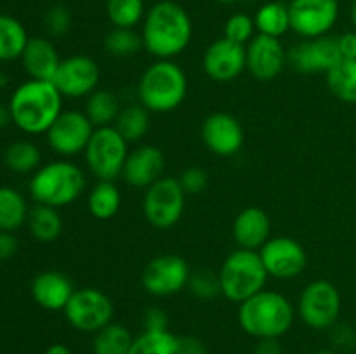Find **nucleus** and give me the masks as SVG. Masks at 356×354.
<instances>
[{"label":"nucleus","instance_id":"43","mask_svg":"<svg viewBox=\"0 0 356 354\" xmlns=\"http://www.w3.org/2000/svg\"><path fill=\"white\" fill-rule=\"evenodd\" d=\"M176 354H209L207 346L198 337L183 335L177 337Z\"/></svg>","mask_w":356,"mask_h":354},{"label":"nucleus","instance_id":"35","mask_svg":"<svg viewBox=\"0 0 356 354\" xmlns=\"http://www.w3.org/2000/svg\"><path fill=\"white\" fill-rule=\"evenodd\" d=\"M177 337L169 330L149 332L143 330L138 337H134L129 354H176Z\"/></svg>","mask_w":356,"mask_h":354},{"label":"nucleus","instance_id":"12","mask_svg":"<svg viewBox=\"0 0 356 354\" xmlns=\"http://www.w3.org/2000/svg\"><path fill=\"white\" fill-rule=\"evenodd\" d=\"M96 127L83 111L68 110L56 118L45 137L49 148L59 156H75L86 151Z\"/></svg>","mask_w":356,"mask_h":354},{"label":"nucleus","instance_id":"19","mask_svg":"<svg viewBox=\"0 0 356 354\" xmlns=\"http://www.w3.org/2000/svg\"><path fill=\"white\" fill-rule=\"evenodd\" d=\"M204 69L209 78L219 83L233 82L247 69L245 45L235 44L228 38H218L212 42L204 54Z\"/></svg>","mask_w":356,"mask_h":354},{"label":"nucleus","instance_id":"46","mask_svg":"<svg viewBox=\"0 0 356 354\" xmlns=\"http://www.w3.org/2000/svg\"><path fill=\"white\" fill-rule=\"evenodd\" d=\"M254 354H284V349L278 339H259Z\"/></svg>","mask_w":356,"mask_h":354},{"label":"nucleus","instance_id":"48","mask_svg":"<svg viewBox=\"0 0 356 354\" xmlns=\"http://www.w3.org/2000/svg\"><path fill=\"white\" fill-rule=\"evenodd\" d=\"M45 354H72V349L65 344H52V346L47 347Z\"/></svg>","mask_w":356,"mask_h":354},{"label":"nucleus","instance_id":"29","mask_svg":"<svg viewBox=\"0 0 356 354\" xmlns=\"http://www.w3.org/2000/svg\"><path fill=\"white\" fill-rule=\"evenodd\" d=\"M113 127L127 142H138L148 134L152 127V117L141 103L127 104L120 110Z\"/></svg>","mask_w":356,"mask_h":354},{"label":"nucleus","instance_id":"5","mask_svg":"<svg viewBox=\"0 0 356 354\" xmlns=\"http://www.w3.org/2000/svg\"><path fill=\"white\" fill-rule=\"evenodd\" d=\"M28 189L35 203L61 208L79 200L86 189V174L76 163L54 160L35 170Z\"/></svg>","mask_w":356,"mask_h":354},{"label":"nucleus","instance_id":"2","mask_svg":"<svg viewBox=\"0 0 356 354\" xmlns=\"http://www.w3.org/2000/svg\"><path fill=\"white\" fill-rule=\"evenodd\" d=\"M13 124L30 135L45 134L63 113V96L49 80H26L9 99Z\"/></svg>","mask_w":356,"mask_h":354},{"label":"nucleus","instance_id":"10","mask_svg":"<svg viewBox=\"0 0 356 354\" xmlns=\"http://www.w3.org/2000/svg\"><path fill=\"white\" fill-rule=\"evenodd\" d=\"M341 294L334 283L315 280L306 285L298 301V314L313 330H329L339 321Z\"/></svg>","mask_w":356,"mask_h":354},{"label":"nucleus","instance_id":"49","mask_svg":"<svg viewBox=\"0 0 356 354\" xmlns=\"http://www.w3.org/2000/svg\"><path fill=\"white\" fill-rule=\"evenodd\" d=\"M351 23H353L356 28V0L353 2V6H351Z\"/></svg>","mask_w":356,"mask_h":354},{"label":"nucleus","instance_id":"40","mask_svg":"<svg viewBox=\"0 0 356 354\" xmlns=\"http://www.w3.org/2000/svg\"><path fill=\"white\" fill-rule=\"evenodd\" d=\"M327 332H329L330 344H332L334 351H337V353L339 351L348 353V351H353L356 347V328L348 325V323L337 321Z\"/></svg>","mask_w":356,"mask_h":354},{"label":"nucleus","instance_id":"6","mask_svg":"<svg viewBox=\"0 0 356 354\" xmlns=\"http://www.w3.org/2000/svg\"><path fill=\"white\" fill-rule=\"evenodd\" d=\"M218 274L221 281V295L236 304H242L264 290L270 278L259 252L245 248L233 250L225 259Z\"/></svg>","mask_w":356,"mask_h":354},{"label":"nucleus","instance_id":"27","mask_svg":"<svg viewBox=\"0 0 356 354\" xmlns=\"http://www.w3.org/2000/svg\"><path fill=\"white\" fill-rule=\"evenodd\" d=\"M30 207L23 194L10 186H0V231L14 233L26 224Z\"/></svg>","mask_w":356,"mask_h":354},{"label":"nucleus","instance_id":"47","mask_svg":"<svg viewBox=\"0 0 356 354\" xmlns=\"http://www.w3.org/2000/svg\"><path fill=\"white\" fill-rule=\"evenodd\" d=\"M10 124H13V117H10L9 104L0 103V128H6Z\"/></svg>","mask_w":356,"mask_h":354},{"label":"nucleus","instance_id":"33","mask_svg":"<svg viewBox=\"0 0 356 354\" xmlns=\"http://www.w3.org/2000/svg\"><path fill=\"white\" fill-rule=\"evenodd\" d=\"M42 153L31 141H14L3 151V165L14 174H31L40 167Z\"/></svg>","mask_w":356,"mask_h":354},{"label":"nucleus","instance_id":"45","mask_svg":"<svg viewBox=\"0 0 356 354\" xmlns=\"http://www.w3.org/2000/svg\"><path fill=\"white\" fill-rule=\"evenodd\" d=\"M336 38L341 59H356V31H346Z\"/></svg>","mask_w":356,"mask_h":354},{"label":"nucleus","instance_id":"21","mask_svg":"<svg viewBox=\"0 0 356 354\" xmlns=\"http://www.w3.org/2000/svg\"><path fill=\"white\" fill-rule=\"evenodd\" d=\"M75 287L68 274L61 271H44L31 281V297L47 311H63L72 298Z\"/></svg>","mask_w":356,"mask_h":354},{"label":"nucleus","instance_id":"34","mask_svg":"<svg viewBox=\"0 0 356 354\" xmlns=\"http://www.w3.org/2000/svg\"><path fill=\"white\" fill-rule=\"evenodd\" d=\"M104 51L110 56L118 59L124 58H132V56L138 54L141 49H145L143 45L141 33L134 30V28H115L111 31H108L104 35Z\"/></svg>","mask_w":356,"mask_h":354},{"label":"nucleus","instance_id":"7","mask_svg":"<svg viewBox=\"0 0 356 354\" xmlns=\"http://www.w3.org/2000/svg\"><path fill=\"white\" fill-rule=\"evenodd\" d=\"M129 155V142L118 134L117 128L99 127L94 130L83 156L87 169L97 180H115L124 172Z\"/></svg>","mask_w":356,"mask_h":354},{"label":"nucleus","instance_id":"37","mask_svg":"<svg viewBox=\"0 0 356 354\" xmlns=\"http://www.w3.org/2000/svg\"><path fill=\"white\" fill-rule=\"evenodd\" d=\"M188 290L200 301H212L218 295H221V281L219 274L212 273L209 269H198L191 273L188 281Z\"/></svg>","mask_w":356,"mask_h":354},{"label":"nucleus","instance_id":"32","mask_svg":"<svg viewBox=\"0 0 356 354\" xmlns=\"http://www.w3.org/2000/svg\"><path fill=\"white\" fill-rule=\"evenodd\" d=\"M132 333L127 326L113 323L94 333L92 354H129L132 346Z\"/></svg>","mask_w":356,"mask_h":354},{"label":"nucleus","instance_id":"1","mask_svg":"<svg viewBox=\"0 0 356 354\" xmlns=\"http://www.w3.org/2000/svg\"><path fill=\"white\" fill-rule=\"evenodd\" d=\"M193 37V23L183 6L160 0L143 19L141 38L146 51L156 59H174L183 54Z\"/></svg>","mask_w":356,"mask_h":354},{"label":"nucleus","instance_id":"18","mask_svg":"<svg viewBox=\"0 0 356 354\" xmlns=\"http://www.w3.org/2000/svg\"><path fill=\"white\" fill-rule=\"evenodd\" d=\"M200 134L209 151L222 158L236 155L245 141V132L238 118L229 113H222V111L212 113L205 118Z\"/></svg>","mask_w":356,"mask_h":354},{"label":"nucleus","instance_id":"36","mask_svg":"<svg viewBox=\"0 0 356 354\" xmlns=\"http://www.w3.org/2000/svg\"><path fill=\"white\" fill-rule=\"evenodd\" d=\"M106 16L115 28H136L146 16L145 0H106Z\"/></svg>","mask_w":356,"mask_h":354},{"label":"nucleus","instance_id":"41","mask_svg":"<svg viewBox=\"0 0 356 354\" xmlns=\"http://www.w3.org/2000/svg\"><path fill=\"white\" fill-rule=\"evenodd\" d=\"M179 183L186 194H200L207 187L209 176L200 167H188L179 176Z\"/></svg>","mask_w":356,"mask_h":354},{"label":"nucleus","instance_id":"3","mask_svg":"<svg viewBox=\"0 0 356 354\" xmlns=\"http://www.w3.org/2000/svg\"><path fill=\"white\" fill-rule=\"evenodd\" d=\"M238 305L240 326L257 340L280 339L294 325V305L280 292L264 288Z\"/></svg>","mask_w":356,"mask_h":354},{"label":"nucleus","instance_id":"16","mask_svg":"<svg viewBox=\"0 0 356 354\" xmlns=\"http://www.w3.org/2000/svg\"><path fill=\"white\" fill-rule=\"evenodd\" d=\"M341 61L337 38L330 35L316 38H302L287 51V62L299 73L315 75L327 73Z\"/></svg>","mask_w":356,"mask_h":354},{"label":"nucleus","instance_id":"31","mask_svg":"<svg viewBox=\"0 0 356 354\" xmlns=\"http://www.w3.org/2000/svg\"><path fill=\"white\" fill-rule=\"evenodd\" d=\"M257 33L280 38L291 30V14L289 6L282 2H268L257 9L254 16Z\"/></svg>","mask_w":356,"mask_h":354},{"label":"nucleus","instance_id":"28","mask_svg":"<svg viewBox=\"0 0 356 354\" xmlns=\"http://www.w3.org/2000/svg\"><path fill=\"white\" fill-rule=\"evenodd\" d=\"M28 40L26 28L19 19L0 14V62L21 59Z\"/></svg>","mask_w":356,"mask_h":354},{"label":"nucleus","instance_id":"9","mask_svg":"<svg viewBox=\"0 0 356 354\" xmlns=\"http://www.w3.org/2000/svg\"><path fill=\"white\" fill-rule=\"evenodd\" d=\"M65 318L79 332L96 333L113 321L115 307L103 290L94 287L75 288L72 298L63 309Z\"/></svg>","mask_w":356,"mask_h":354},{"label":"nucleus","instance_id":"14","mask_svg":"<svg viewBox=\"0 0 356 354\" xmlns=\"http://www.w3.org/2000/svg\"><path fill=\"white\" fill-rule=\"evenodd\" d=\"M261 260L268 271V276L277 280H292L302 274L308 266V253L305 246L289 236L270 238L259 250Z\"/></svg>","mask_w":356,"mask_h":354},{"label":"nucleus","instance_id":"42","mask_svg":"<svg viewBox=\"0 0 356 354\" xmlns=\"http://www.w3.org/2000/svg\"><path fill=\"white\" fill-rule=\"evenodd\" d=\"M143 328L149 332L169 330V316L162 307H148L143 314Z\"/></svg>","mask_w":356,"mask_h":354},{"label":"nucleus","instance_id":"53","mask_svg":"<svg viewBox=\"0 0 356 354\" xmlns=\"http://www.w3.org/2000/svg\"><path fill=\"white\" fill-rule=\"evenodd\" d=\"M54 2H61V0H54Z\"/></svg>","mask_w":356,"mask_h":354},{"label":"nucleus","instance_id":"52","mask_svg":"<svg viewBox=\"0 0 356 354\" xmlns=\"http://www.w3.org/2000/svg\"><path fill=\"white\" fill-rule=\"evenodd\" d=\"M216 2H219V3H235V2H238V0H216Z\"/></svg>","mask_w":356,"mask_h":354},{"label":"nucleus","instance_id":"15","mask_svg":"<svg viewBox=\"0 0 356 354\" xmlns=\"http://www.w3.org/2000/svg\"><path fill=\"white\" fill-rule=\"evenodd\" d=\"M101 80L99 65L86 54H75L61 59L52 83L58 87L63 97L82 99L97 89Z\"/></svg>","mask_w":356,"mask_h":354},{"label":"nucleus","instance_id":"51","mask_svg":"<svg viewBox=\"0 0 356 354\" xmlns=\"http://www.w3.org/2000/svg\"><path fill=\"white\" fill-rule=\"evenodd\" d=\"M7 85V76L3 75V73H0V87Z\"/></svg>","mask_w":356,"mask_h":354},{"label":"nucleus","instance_id":"13","mask_svg":"<svg viewBox=\"0 0 356 354\" xmlns=\"http://www.w3.org/2000/svg\"><path fill=\"white\" fill-rule=\"evenodd\" d=\"M291 30L302 38L329 35L339 17V0H291Z\"/></svg>","mask_w":356,"mask_h":354},{"label":"nucleus","instance_id":"39","mask_svg":"<svg viewBox=\"0 0 356 354\" xmlns=\"http://www.w3.org/2000/svg\"><path fill=\"white\" fill-rule=\"evenodd\" d=\"M44 26L49 37L61 38L72 28V12L63 3H52L44 14Z\"/></svg>","mask_w":356,"mask_h":354},{"label":"nucleus","instance_id":"38","mask_svg":"<svg viewBox=\"0 0 356 354\" xmlns=\"http://www.w3.org/2000/svg\"><path fill=\"white\" fill-rule=\"evenodd\" d=\"M256 23L254 17L245 12H236L228 17L225 24V38L235 42V44L247 45L256 37Z\"/></svg>","mask_w":356,"mask_h":354},{"label":"nucleus","instance_id":"4","mask_svg":"<svg viewBox=\"0 0 356 354\" xmlns=\"http://www.w3.org/2000/svg\"><path fill=\"white\" fill-rule=\"evenodd\" d=\"M188 76L172 59H156L143 71L138 83L139 103L149 113H169L186 99Z\"/></svg>","mask_w":356,"mask_h":354},{"label":"nucleus","instance_id":"23","mask_svg":"<svg viewBox=\"0 0 356 354\" xmlns=\"http://www.w3.org/2000/svg\"><path fill=\"white\" fill-rule=\"evenodd\" d=\"M21 62L30 78L52 82L61 65V58L51 38L31 37L21 56Z\"/></svg>","mask_w":356,"mask_h":354},{"label":"nucleus","instance_id":"30","mask_svg":"<svg viewBox=\"0 0 356 354\" xmlns=\"http://www.w3.org/2000/svg\"><path fill=\"white\" fill-rule=\"evenodd\" d=\"M325 82L337 99L356 104V59H341L325 73Z\"/></svg>","mask_w":356,"mask_h":354},{"label":"nucleus","instance_id":"22","mask_svg":"<svg viewBox=\"0 0 356 354\" xmlns=\"http://www.w3.org/2000/svg\"><path fill=\"white\" fill-rule=\"evenodd\" d=\"M271 238L270 215L259 207H247L233 221V239L238 248L259 250Z\"/></svg>","mask_w":356,"mask_h":354},{"label":"nucleus","instance_id":"24","mask_svg":"<svg viewBox=\"0 0 356 354\" xmlns=\"http://www.w3.org/2000/svg\"><path fill=\"white\" fill-rule=\"evenodd\" d=\"M122 194L115 180H97L96 186L89 191L87 208L89 214L97 221H108L120 210Z\"/></svg>","mask_w":356,"mask_h":354},{"label":"nucleus","instance_id":"26","mask_svg":"<svg viewBox=\"0 0 356 354\" xmlns=\"http://www.w3.org/2000/svg\"><path fill=\"white\" fill-rule=\"evenodd\" d=\"M120 110L122 104L118 101L117 94L106 89H96L90 96H87L83 113L92 121L94 127L99 128L111 127L117 120Z\"/></svg>","mask_w":356,"mask_h":354},{"label":"nucleus","instance_id":"20","mask_svg":"<svg viewBox=\"0 0 356 354\" xmlns=\"http://www.w3.org/2000/svg\"><path fill=\"white\" fill-rule=\"evenodd\" d=\"M165 172V155L159 146L141 144L129 151L122 177L132 187H149Z\"/></svg>","mask_w":356,"mask_h":354},{"label":"nucleus","instance_id":"11","mask_svg":"<svg viewBox=\"0 0 356 354\" xmlns=\"http://www.w3.org/2000/svg\"><path fill=\"white\" fill-rule=\"evenodd\" d=\"M190 264L176 253H163L145 266L141 274L143 288L155 297H169L188 288Z\"/></svg>","mask_w":356,"mask_h":354},{"label":"nucleus","instance_id":"44","mask_svg":"<svg viewBox=\"0 0 356 354\" xmlns=\"http://www.w3.org/2000/svg\"><path fill=\"white\" fill-rule=\"evenodd\" d=\"M17 248H19V243L16 236L9 231H0V262L13 259Z\"/></svg>","mask_w":356,"mask_h":354},{"label":"nucleus","instance_id":"25","mask_svg":"<svg viewBox=\"0 0 356 354\" xmlns=\"http://www.w3.org/2000/svg\"><path fill=\"white\" fill-rule=\"evenodd\" d=\"M30 235L38 242H54L63 233V219L58 208L49 207V205L37 203L30 208V214L26 219Z\"/></svg>","mask_w":356,"mask_h":354},{"label":"nucleus","instance_id":"8","mask_svg":"<svg viewBox=\"0 0 356 354\" xmlns=\"http://www.w3.org/2000/svg\"><path fill=\"white\" fill-rule=\"evenodd\" d=\"M186 207V193L176 177H165L146 187L143 198L145 219L156 229H169L181 221Z\"/></svg>","mask_w":356,"mask_h":354},{"label":"nucleus","instance_id":"17","mask_svg":"<svg viewBox=\"0 0 356 354\" xmlns=\"http://www.w3.org/2000/svg\"><path fill=\"white\" fill-rule=\"evenodd\" d=\"M247 69L259 82H271L284 71L287 62V51L280 38L257 33L245 45Z\"/></svg>","mask_w":356,"mask_h":354},{"label":"nucleus","instance_id":"50","mask_svg":"<svg viewBox=\"0 0 356 354\" xmlns=\"http://www.w3.org/2000/svg\"><path fill=\"white\" fill-rule=\"evenodd\" d=\"M315 354H339V353L334 349H322V351H316Z\"/></svg>","mask_w":356,"mask_h":354}]
</instances>
